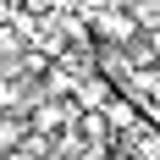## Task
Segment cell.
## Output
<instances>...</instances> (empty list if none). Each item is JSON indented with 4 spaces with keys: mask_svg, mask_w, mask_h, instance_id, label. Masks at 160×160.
<instances>
[{
    "mask_svg": "<svg viewBox=\"0 0 160 160\" xmlns=\"http://www.w3.org/2000/svg\"><path fill=\"white\" fill-rule=\"evenodd\" d=\"M94 33H99L111 50H127V44H132L144 28L132 22V11H94Z\"/></svg>",
    "mask_w": 160,
    "mask_h": 160,
    "instance_id": "cell-1",
    "label": "cell"
},
{
    "mask_svg": "<svg viewBox=\"0 0 160 160\" xmlns=\"http://www.w3.org/2000/svg\"><path fill=\"white\" fill-rule=\"evenodd\" d=\"M22 138H28V116H0V160L17 155Z\"/></svg>",
    "mask_w": 160,
    "mask_h": 160,
    "instance_id": "cell-2",
    "label": "cell"
},
{
    "mask_svg": "<svg viewBox=\"0 0 160 160\" xmlns=\"http://www.w3.org/2000/svg\"><path fill=\"white\" fill-rule=\"evenodd\" d=\"M149 33V50H155V61H160V22H155V28H144Z\"/></svg>",
    "mask_w": 160,
    "mask_h": 160,
    "instance_id": "cell-3",
    "label": "cell"
}]
</instances>
